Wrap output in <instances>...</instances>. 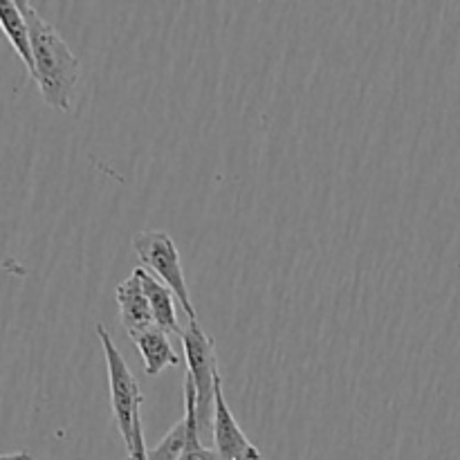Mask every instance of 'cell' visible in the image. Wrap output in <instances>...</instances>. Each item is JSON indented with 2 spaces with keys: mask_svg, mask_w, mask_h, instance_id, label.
<instances>
[{
  "mask_svg": "<svg viewBox=\"0 0 460 460\" xmlns=\"http://www.w3.org/2000/svg\"><path fill=\"white\" fill-rule=\"evenodd\" d=\"M30 27L31 57H34V72L31 79L40 90V97L49 108L58 112H67L75 102L76 85L81 76V63L63 40V36L40 16L34 4L18 0Z\"/></svg>",
  "mask_w": 460,
  "mask_h": 460,
  "instance_id": "cell-1",
  "label": "cell"
},
{
  "mask_svg": "<svg viewBox=\"0 0 460 460\" xmlns=\"http://www.w3.org/2000/svg\"><path fill=\"white\" fill-rule=\"evenodd\" d=\"M182 350L187 359V377L196 389V420L202 443H214V407L216 377L220 376L214 340L196 322H189L182 331ZM209 447V445H207Z\"/></svg>",
  "mask_w": 460,
  "mask_h": 460,
  "instance_id": "cell-2",
  "label": "cell"
},
{
  "mask_svg": "<svg viewBox=\"0 0 460 460\" xmlns=\"http://www.w3.org/2000/svg\"><path fill=\"white\" fill-rule=\"evenodd\" d=\"M97 337L103 346V355H106V371H108V389H111V404H112V418L119 429L121 440H124L126 452L135 447L137 438H142V418H139V409H142L144 395L139 391L137 380H135L133 371L126 364L124 355L119 353L117 344L112 341L111 332L97 323Z\"/></svg>",
  "mask_w": 460,
  "mask_h": 460,
  "instance_id": "cell-3",
  "label": "cell"
},
{
  "mask_svg": "<svg viewBox=\"0 0 460 460\" xmlns=\"http://www.w3.org/2000/svg\"><path fill=\"white\" fill-rule=\"evenodd\" d=\"M133 250L137 259L142 261L144 270H151L153 277L173 292L178 304L187 313L189 322H196L198 317L191 304V292H189L182 263H180V252L175 247L173 238L166 232H162V229L137 232L133 236Z\"/></svg>",
  "mask_w": 460,
  "mask_h": 460,
  "instance_id": "cell-4",
  "label": "cell"
},
{
  "mask_svg": "<svg viewBox=\"0 0 460 460\" xmlns=\"http://www.w3.org/2000/svg\"><path fill=\"white\" fill-rule=\"evenodd\" d=\"M214 452L218 460H265L254 443L245 436L241 425L227 407L223 391V377H216V407H214Z\"/></svg>",
  "mask_w": 460,
  "mask_h": 460,
  "instance_id": "cell-5",
  "label": "cell"
},
{
  "mask_svg": "<svg viewBox=\"0 0 460 460\" xmlns=\"http://www.w3.org/2000/svg\"><path fill=\"white\" fill-rule=\"evenodd\" d=\"M115 299H117V305H119L121 326L126 328L128 337L155 326V323H153L151 305H148V299L146 295H144L137 274L133 272L126 281H121L119 286H117Z\"/></svg>",
  "mask_w": 460,
  "mask_h": 460,
  "instance_id": "cell-6",
  "label": "cell"
},
{
  "mask_svg": "<svg viewBox=\"0 0 460 460\" xmlns=\"http://www.w3.org/2000/svg\"><path fill=\"white\" fill-rule=\"evenodd\" d=\"M135 274H137L139 283H142V290L146 295L148 305H151L153 323H155L160 331H164L166 335H178L182 337L184 328H180L178 323V310H175V295L164 286L162 281H157L148 270L135 268Z\"/></svg>",
  "mask_w": 460,
  "mask_h": 460,
  "instance_id": "cell-7",
  "label": "cell"
},
{
  "mask_svg": "<svg viewBox=\"0 0 460 460\" xmlns=\"http://www.w3.org/2000/svg\"><path fill=\"white\" fill-rule=\"evenodd\" d=\"M130 340H133L139 355H142L144 371H146L148 377H157L164 368L178 367L180 364V358L173 350V346H171L169 335L157 326L146 328V331L137 332Z\"/></svg>",
  "mask_w": 460,
  "mask_h": 460,
  "instance_id": "cell-8",
  "label": "cell"
},
{
  "mask_svg": "<svg viewBox=\"0 0 460 460\" xmlns=\"http://www.w3.org/2000/svg\"><path fill=\"white\" fill-rule=\"evenodd\" d=\"M0 30H3L4 39L13 48L22 63H25L27 72H34V57H31V39L30 27H27L22 9L18 0H0Z\"/></svg>",
  "mask_w": 460,
  "mask_h": 460,
  "instance_id": "cell-9",
  "label": "cell"
},
{
  "mask_svg": "<svg viewBox=\"0 0 460 460\" xmlns=\"http://www.w3.org/2000/svg\"><path fill=\"white\" fill-rule=\"evenodd\" d=\"M184 413L189 418V440L184 447L182 456L178 460H218V454L214 447H207L198 434V420H196V389H193L191 380L184 377Z\"/></svg>",
  "mask_w": 460,
  "mask_h": 460,
  "instance_id": "cell-10",
  "label": "cell"
},
{
  "mask_svg": "<svg viewBox=\"0 0 460 460\" xmlns=\"http://www.w3.org/2000/svg\"><path fill=\"white\" fill-rule=\"evenodd\" d=\"M189 440V418L184 413L178 422L169 429V434L155 445V447L148 449V460H178L182 456L184 447H187Z\"/></svg>",
  "mask_w": 460,
  "mask_h": 460,
  "instance_id": "cell-11",
  "label": "cell"
},
{
  "mask_svg": "<svg viewBox=\"0 0 460 460\" xmlns=\"http://www.w3.org/2000/svg\"><path fill=\"white\" fill-rule=\"evenodd\" d=\"M126 456H128V460H148V449H146V443H144V436L142 438H137L135 447L130 449V452H126Z\"/></svg>",
  "mask_w": 460,
  "mask_h": 460,
  "instance_id": "cell-12",
  "label": "cell"
},
{
  "mask_svg": "<svg viewBox=\"0 0 460 460\" xmlns=\"http://www.w3.org/2000/svg\"><path fill=\"white\" fill-rule=\"evenodd\" d=\"M0 460H34L31 454L27 452H13V454H0Z\"/></svg>",
  "mask_w": 460,
  "mask_h": 460,
  "instance_id": "cell-13",
  "label": "cell"
}]
</instances>
